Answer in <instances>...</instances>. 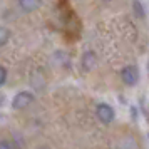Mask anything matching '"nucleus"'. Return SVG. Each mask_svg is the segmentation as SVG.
Instances as JSON below:
<instances>
[{
    "mask_svg": "<svg viewBox=\"0 0 149 149\" xmlns=\"http://www.w3.org/2000/svg\"><path fill=\"white\" fill-rule=\"evenodd\" d=\"M35 102V94L32 91H19L12 99V109L14 111H24V109L30 107Z\"/></svg>",
    "mask_w": 149,
    "mask_h": 149,
    "instance_id": "nucleus-1",
    "label": "nucleus"
},
{
    "mask_svg": "<svg viewBox=\"0 0 149 149\" xmlns=\"http://www.w3.org/2000/svg\"><path fill=\"white\" fill-rule=\"evenodd\" d=\"M95 117H97L102 124L109 126V124H112L114 119H116V111L111 104H107V102H99V104L95 106Z\"/></svg>",
    "mask_w": 149,
    "mask_h": 149,
    "instance_id": "nucleus-2",
    "label": "nucleus"
},
{
    "mask_svg": "<svg viewBox=\"0 0 149 149\" xmlns=\"http://www.w3.org/2000/svg\"><path fill=\"white\" fill-rule=\"evenodd\" d=\"M139 69L137 65L134 64H129V65H124L121 69V81L124 82V86H127V87H134L136 84L139 82Z\"/></svg>",
    "mask_w": 149,
    "mask_h": 149,
    "instance_id": "nucleus-3",
    "label": "nucleus"
},
{
    "mask_svg": "<svg viewBox=\"0 0 149 149\" xmlns=\"http://www.w3.org/2000/svg\"><path fill=\"white\" fill-rule=\"evenodd\" d=\"M95 64H97V55H95V52L94 50H86L84 55L81 57L82 69H84L86 72H91V70H94Z\"/></svg>",
    "mask_w": 149,
    "mask_h": 149,
    "instance_id": "nucleus-4",
    "label": "nucleus"
},
{
    "mask_svg": "<svg viewBox=\"0 0 149 149\" xmlns=\"http://www.w3.org/2000/svg\"><path fill=\"white\" fill-rule=\"evenodd\" d=\"M17 5L24 14H32L42 7V0H17Z\"/></svg>",
    "mask_w": 149,
    "mask_h": 149,
    "instance_id": "nucleus-5",
    "label": "nucleus"
},
{
    "mask_svg": "<svg viewBox=\"0 0 149 149\" xmlns=\"http://www.w3.org/2000/svg\"><path fill=\"white\" fill-rule=\"evenodd\" d=\"M10 35H12V32L8 30V27H5V25L0 27V47H5L7 45L8 40H10Z\"/></svg>",
    "mask_w": 149,
    "mask_h": 149,
    "instance_id": "nucleus-6",
    "label": "nucleus"
},
{
    "mask_svg": "<svg viewBox=\"0 0 149 149\" xmlns=\"http://www.w3.org/2000/svg\"><path fill=\"white\" fill-rule=\"evenodd\" d=\"M132 10L137 14V17H139V19H142V17H144V7H142L141 0H134V3H132Z\"/></svg>",
    "mask_w": 149,
    "mask_h": 149,
    "instance_id": "nucleus-7",
    "label": "nucleus"
},
{
    "mask_svg": "<svg viewBox=\"0 0 149 149\" xmlns=\"http://www.w3.org/2000/svg\"><path fill=\"white\" fill-rule=\"evenodd\" d=\"M7 75H8L7 67H2L0 69V86H5L7 84Z\"/></svg>",
    "mask_w": 149,
    "mask_h": 149,
    "instance_id": "nucleus-8",
    "label": "nucleus"
},
{
    "mask_svg": "<svg viewBox=\"0 0 149 149\" xmlns=\"http://www.w3.org/2000/svg\"><path fill=\"white\" fill-rule=\"evenodd\" d=\"M0 149H15V146H14V144H12L10 141L3 139V141L0 142Z\"/></svg>",
    "mask_w": 149,
    "mask_h": 149,
    "instance_id": "nucleus-9",
    "label": "nucleus"
},
{
    "mask_svg": "<svg viewBox=\"0 0 149 149\" xmlns=\"http://www.w3.org/2000/svg\"><path fill=\"white\" fill-rule=\"evenodd\" d=\"M35 149H52V148L47 146V144H39V146H35Z\"/></svg>",
    "mask_w": 149,
    "mask_h": 149,
    "instance_id": "nucleus-10",
    "label": "nucleus"
},
{
    "mask_svg": "<svg viewBox=\"0 0 149 149\" xmlns=\"http://www.w3.org/2000/svg\"><path fill=\"white\" fill-rule=\"evenodd\" d=\"M148 116H149V109H148Z\"/></svg>",
    "mask_w": 149,
    "mask_h": 149,
    "instance_id": "nucleus-11",
    "label": "nucleus"
}]
</instances>
